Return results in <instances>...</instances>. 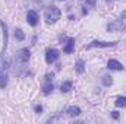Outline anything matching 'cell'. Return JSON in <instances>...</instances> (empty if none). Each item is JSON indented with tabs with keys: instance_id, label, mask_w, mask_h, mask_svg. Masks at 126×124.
Segmentation results:
<instances>
[{
	"instance_id": "6da1fadb",
	"label": "cell",
	"mask_w": 126,
	"mask_h": 124,
	"mask_svg": "<svg viewBox=\"0 0 126 124\" xmlns=\"http://www.w3.org/2000/svg\"><path fill=\"white\" fill-rule=\"evenodd\" d=\"M44 19H46V22L47 24H56L59 19H60V10L57 9V7H54V6H51V7H48L47 10H46V13H44Z\"/></svg>"
},
{
	"instance_id": "7a4b0ae2",
	"label": "cell",
	"mask_w": 126,
	"mask_h": 124,
	"mask_svg": "<svg viewBox=\"0 0 126 124\" xmlns=\"http://www.w3.org/2000/svg\"><path fill=\"white\" fill-rule=\"evenodd\" d=\"M30 57H31V53H30V50L28 48H21L18 53H16V62L18 63H27L30 60Z\"/></svg>"
},
{
	"instance_id": "3957f363",
	"label": "cell",
	"mask_w": 126,
	"mask_h": 124,
	"mask_svg": "<svg viewBox=\"0 0 126 124\" xmlns=\"http://www.w3.org/2000/svg\"><path fill=\"white\" fill-rule=\"evenodd\" d=\"M57 59H59V51H57V50H54V48H48V50L46 51V62L48 63V64L54 63Z\"/></svg>"
},
{
	"instance_id": "277c9868",
	"label": "cell",
	"mask_w": 126,
	"mask_h": 124,
	"mask_svg": "<svg viewBox=\"0 0 126 124\" xmlns=\"http://www.w3.org/2000/svg\"><path fill=\"white\" fill-rule=\"evenodd\" d=\"M53 74H47L46 76V82H44V85H43V93L44 95H48V93L53 91Z\"/></svg>"
},
{
	"instance_id": "5b68a950",
	"label": "cell",
	"mask_w": 126,
	"mask_h": 124,
	"mask_svg": "<svg viewBox=\"0 0 126 124\" xmlns=\"http://www.w3.org/2000/svg\"><path fill=\"white\" fill-rule=\"evenodd\" d=\"M117 45V41H111V42H107V41H93L90 45H87L85 48H93V47H116Z\"/></svg>"
},
{
	"instance_id": "8992f818",
	"label": "cell",
	"mask_w": 126,
	"mask_h": 124,
	"mask_svg": "<svg viewBox=\"0 0 126 124\" xmlns=\"http://www.w3.org/2000/svg\"><path fill=\"white\" fill-rule=\"evenodd\" d=\"M27 22L31 26H35L38 24V13L35 10H28V13H27Z\"/></svg>"
},
{
	"instance_id": "52a82bcc",
	"label": "cell",
	"mask_w": 126,
	"mask_h": 124,
	"mask_svg": "<svg viewBox=\"0 0 126 124\" xmlns=\"http://www.w3.org/2000/svg\"><path fill=\"white\" fill-rule=\"evenodd\" d=\"M107 29L111 32H117V31H122L123 29V24H122V21H114V22H110L109 25H107Z\"/></svg>"
},
{
	"instance_id": "ba28073f",
	"label": "cell",
	"mask_w": 126,
	"mask_h": 124,
	"mask_svg": "<svg viewBox=\"0 0 126 124\" xmlns=\"http://www.w3.org/2000/svg\"><path fill=\"white\" fill-rule=\"evenodd\" d=\"M107 67H109L110 70H117V72L123 70V64H122L120 62H117V60H114V59L109 60V63H107Z\"/></svg>"
},
{
	"instance_id": "9c48e42d",
	"label": "cell",
	"mask_w": 126,
	"mask_h": 124,
	"mask_svg": "<svg viewBox=\"0 0 126 124\" xmlns=\"http://www.w3.org/2000/svg\"><path fill=\"white\" fill-rule=\"evenodd\" d=\"M73 47H75V39H73V38H69V39H67V42H66V45L63 47V51L69 54V53H72V51H73Z\"/></svg>"
},
{
	"instance_id": "30bf717a",
	"label": "cell",
	"mask_w": 126,
	"mask_h": 124,
	"mask_svg": "<svg viewBox=\"0 0 126 124\" xmlns=\"http://www.w3.org/2000/svg\"><path fill=\"white\" fill-rule=\"evenodd\" d=\"M79 114H81V108L79 107H70L67 110V115L69 117H78Z\"/></svg>"
},
{
	"instance_id": "8fae6325",
	"label": "cell",
	"mask_w": 126,
	"mask_h": 124,
	"mask_svg": "<svg viewBox=\"0 0 126 124\" xmlns=\"http://www.w3.org/2000/svg\"><path fill=\"white\" fill-rule=\"evenodd\" d=\"M7 73H3V72H0V88L1 89H4L6 86H7Z\"/></svg>"
},
{
	"instance_id": "7c38bea8",
	"label": "cell",
	"mask_w": 126,
	"mask_h": 124,
	"mask_svg": "<svg viewBox=\"0 0 126 124\" xmlns=\"http://www.w3.org/2000/svg\"><path fill=\"white\" fill-rule=\"evenodd\" d=\"M1 28H3V53H4V48H6V45H7V26H6V24L4 22H1Z\"/></svg>"
},
{
	"instance_id": "4fadbf2b",
	"label": "cell",
	"mask_w": 126,
	"mask_h": 124,
	"mask_svg": "<svg viewBox=\"0 0 126 124\" xmlns=\"http://www.w3.org/2000/svg\"><path fill=\"white\" fill-rule=\"evenodd\" d=\"M15 38H16L18 41H24V39H25V34H24V31H22L21 28H16V29H15Z\"/></svg>"
},
{
	"instance_id": "5bb4252c",
	"label": "cell",
	"mask_w": 126,
	"mask_h": 124,
	"mask_svg": "<svg viewBox=\"0 0 126 124\" xmlns=\"http://www.w3.org/2000/svg\"><path fill=\"white\" fill-rule=\"evenodd\" d=\"M70 88H72V82H70V80H66V82H63L62 86H60L62 92H69V91H70Z\"/></svg>"
},
{
	"instance_id": "9a60e30c",
	"label": "cell",
	"mask_w": 126,
	"mask_h": 124,
	"mask_svg": "<svg viewBox=\"0 0 126 124\" xmlns=\"http://www.w3.org/2000/svg\"><path fill=\"white\" fill-rule=\"evenodd\" d=\"M84 70H85V63H84V60H78V63H76V72L78 73H84Z\"/></svg>"
},
{
	"instance_id": "2e32d148",
	"label": "cell",
	"mask_w": 126,
	"mask_h": 124,
	"mask_svg": "<svg viewBox=\"0 0 126 124\" xmlns=\"http://www.w3.org/2000/svg\"><path fill=\"white\" fill-rule=\"evenodd\" d=\"M114 104L116 107H126V96H119Z\"/></svg>"
},
{
	"instance_id": "e0dca14e",
	"label": "cell",
	"mask_w": 126,
	"mask_h": 124,
	"mask_svg": "<svg viewBox=\"0 0 126 124\" xmlns=\"http://www.w3.org/2000/svg\"><path fill=\"white\" fill-rule=\"evenodd\" d=\"M103 83H104L106 86H110V85L113 83V79H111V76H103Z\"/></svg>"
},
{
	"instance_id": "ac0fdd59",
	"label": "cell",
	"mask_w": 126,
	"mask_h": 124,
	"mask_svg": "<svg viewBox=\"0 0 126 124\" xmlns=\"http://www.w3.org/2000/svg\"><path fill=\"white\" fill-rule=\"evenodd\" d=\"M34 110H35V112H38V114H40V112L43 111V107H41V105H35V107H34Z\"/></svg>"
},
{
	"instance_id": "d6986e66",
	"label": "cell",
	"mask_w": 126,
	"mask_h": 124,
	"mask_svg": "<svg viewBox=\"0 0 126 124\" xmlns=\"http://www.w3.org/2000/svg\"><path fill=\"white\" fill-rule=\"evenodd\" d=\"M87 1V4H90V6H95V1L97 0H85Z\"/></svg>"
},
{
	"instance_id": "ffe728a7",
	"label": "cell",
	"mask_w": 126,
	"mask_h": 124,
	"mask_svg": "<svg viewBox=\"0 0 126 124\" xmlns=\"http://www.w3.org/2000/svg\"><path fill=\"white\" fill-rule=\"evenodd\" d=\"M111 115H113V118H119V112H117V111H113Z\"/></svg>"
},
{
	"instance_id": "44dd1931",
	"label": "cell",
	"mask_w": 126,
	"mask_h": 124,
	"mask_svg": "<svg viewBox=\"0 0 126 124\" xmlns=\"http://www.w3.org/2000/svg\"><path fill=\"white\" fill-rule=\"evenodd\" d=\"M106 1H111V0H106Z\"/></svg>"
},
{
	"instance_id": "7402d4cb",
	"label": "cell",
	"mask_w": 126,
	"mask_h": 124,
	"mask_svg": "<svg viewBox=\"0 0 126 124\" xmlns=\"http://www.w3.org/2000/svg\"><path fill=\"white\" fill-rule=\"evenodd\" d=\"M62 1H63V0H62Z\"/></svg>"
}]
</instances>
